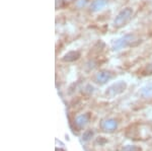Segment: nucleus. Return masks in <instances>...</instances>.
<instances>
[{
  "label": "nucleus",
  "instance_id": "nucleus-1",
  "mask_svg": "<svg viewBox=\"0 0 152 151\" xmlns=\"http://www.w3.org/2000/svg\"><path fill=\"white\" fill-rule=\"evenodd\" d=\"M132 15V10L130 8H126L124 9L123 11H121L118 16L115 19V26H124L127 21L129 20L130 18Z\"/></svg>",
  "mask_w": 152,
  "mask_h": 151
},
{
  "label": "nucleus",
  "instance_id": "nucleus-2",
  "mask_svg": "<svg viewBox=\"0 0 152 151\" xmlns=\"http://www.w3.org/2000/svg\"><path fill=\"white\" fill-rule=\"evenodd\" d=\"M125 87H126V84L124 82H118L117 84H114L112 87H110V89L107 91V94H109L110 96H115L118 93H121L125 89Z\"/></svg>",
  "mask_w": 152,
  "mask_h": 151
},
{
  "label": "nucleus",
  "instance_id": "nucleus-3",
  "mask_svg": "<svg viewBox=\"0 0 152 151\" xmlns=\"http://www.w3.org/2000/svg\"><path fill=\"white\" fill-rule=\"evenodd\" d=\"M134 40H135L134 36H124L123 39L118 41L117 44L115 45V48L118 50V49H121L123 47H127L128 45H132V43L134 42Z\"/></svg>",
  "mask_w": 152,
  "mask_h": 151
},
{
  "label": "nucleus",
  "instance_id": "nucleus-4",
  "mask_svg": "<svg viewBox=\"0 0 152 151\" xmlns=\"http://www.w3.org/2000/svg\"><path fill=\"white\" fill-rule=\"evenodd\" d=\"M102 130H104V131L112 132V131H114L115 129L117 128V122L115 120L104 121V123L102 124Z\"/></svg>",
  "mask_w": 152,
  "mask_h": 151
},
{
  "label": "nucleus",
  "instance_id": "nucleus-5",
  "mask_svg": "<svg viewBox=\"0 0 152 151\" xmlns=\"http://www.w3.org/2000/svg\"><path fill=\"white\" fill-rule=\"evenodd\" d=\"M112 75L109 72H99V74L95 76V80L99 83H104L109 79H111Z\"/></svg>",
  "mask_w": 152,
  "mask_h": 151
},
{
  "label": "nucleus",
  "instance_id": "nucleus-6",
  "mask_svg": "<svg viewBox=\"0 0 152 151\" xmlns=\"http://www.w3.org/2000/svg\"><path fill=\"white\" fill-rule=\"evenodd\" d=\"M88 121H89V115L88 114H84V115L79 116L76 119V124H77L78 127H83Z\"/></svg>",
  "mask_w": 152,
  "mask_h": 151
},
{
  "label": "nucleus",
  "instance_id": "nucleus-7",
  "mask_svg": "<svg viewBox=\"0 0 152 151\" xmlns=\"http://www.w3.org/2000/svg\"><path fill=\"white\" fill-rule=\"evenodd\" d=\"M104 5H105V0H94L91 5V9L94 11H96L102 9Z\"/></svg>",
  "mask_w": 152,
  "mask_h": 151
},
{
  "label": "nucleus",
  "instance_id": "nucleus-8",
  "mask_svg": "<svg viewBox=\"0 0 152 151\" xmlns=\"http://www.w3.org/2000/svg\"><path fill=\"white\" fill-rule=\"evenodd\" d=\"M142 94L145 97H150L152 96V84L147 85L146 87H144L142 89Z\"/></svg>",
  "mask_w": 152,
  "mask_h": 151
},
{
  "label": "nucleus",
  "instance_id": "nucleus-9",
  "mask_svg": "<svg viewBox=\"0 0 152 151\" xmlns=\"http://www.w3.org/2000/svg\"><path fill=\"white\" fill-rule=\"evenodd\" d=\"M78 56H79V54H78L77 52H70V53H68V54L64 57V61H73V60H76L78 58Z\"/></svg>",
  "mask_w": 152,
  "mask_h": 151
},
{
  "label": "nucleus",
  "instance_id": "nucleus-10",
  "mask_svg": "<svg viewBox=\"0 0 152 151\" xmlns=\"http://www.w3.org/2000/svg\"><path fill=\"white\" fill-rule=\"evenodd\" d=\"M123 151H141V148L138 147V146L129 145V146H126L123 149Z\"/></svg>",
  "mask_w": 152,
  "mask_h": 151
},
{
  "label": "nucleus",
  "instance_id": "nucleus-11",
  "mask_svg": "<svg viewBox=\"0 0 152 151\" xmlns=\"http://www.w3.org/2000/svg\"><path fill=\"white\" fill-rule=\"evenodd\" d=\"M144 72H145V74H152V63L147 66V68L145 69V71Z\"/></svg>",
  "mask_w": 152,
  "mask_h": 151
}]
</instances>
